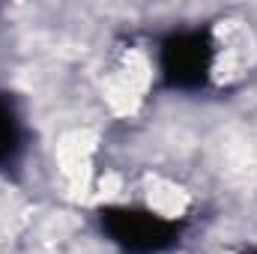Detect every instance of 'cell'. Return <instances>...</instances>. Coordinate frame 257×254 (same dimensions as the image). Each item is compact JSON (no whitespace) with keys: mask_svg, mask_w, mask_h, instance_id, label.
<instances>
[{"mask_svg":"<svg viewBox=\"0 0 257 254\" xmlns=\"http://www.w3.org/2000/svg\"><path fill=\"white\" fill-rule=\"evenodd\" d=\"M218 69V42L212 30H174L159 45V75L168 90H206Z\"/></svg>","mask_w":257,"mask_h":254,"instance_id":"obj_1","label":"cell"},{"mask_svg":"<svg viewBox=\"0 0 257 254\" xmlns=\"http://www.w3.org/2000/svg\"><path fill=\"white\" fill-rule=\"evenodd\" d=\"M102 230L126 254H159L177 245L180 224L144 209V206H108L99 215Z\"/></svg>","mask_w":257,"mask_h":254,"instance_id":"obj_2","label":"cell"},{"mask_svg":"<svg viewBox=\"0 0 257 254\" xmlns=\"http://www.w3.org/2000/svg\"><path fill=\"white\" fill-rule=\"evenodd\" d=\"M24 141H27L24 114H21L18 102L12 99V93L0 90V171L12 168L21 159Z\"/></svg>","mask_w":257,"mask_h":254,"instance_id":"obj_3","label":"cell"},{"mask_svg":"<svg viewBox=\"0 0 257 254\" xmlns=\"http://www.w3.org/2000/svg\"><path fill=\"white\" fill-rule=\"evenodd\" d=\"M251 254H257V251H251Z\"/></svg>","mask_w":257,"mask_h":254,"instance_id":"obj_4","label":"cell"}]
</instances>
